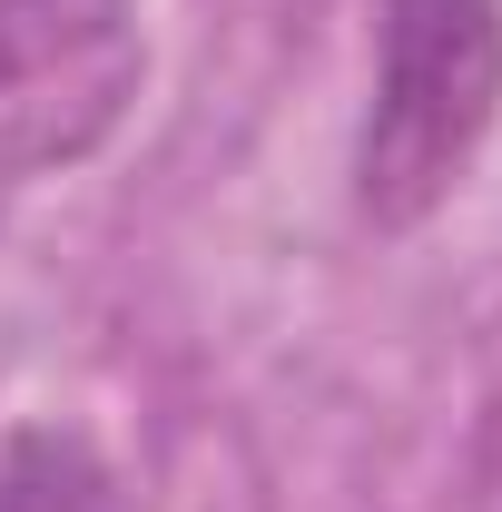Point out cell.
<instances>
[{"label": "cell", "mask_w": 502, "mask_h": 512, "mask_svg": "<svg viewBox=\"0 0 502 512\" xmlns=\"http://www.w3.org/2000/svg\"><path fill=\"white\" fill-rule=\"evenodd\" d=\"M502 119V0H384V69L355 138V207L424 227Z\"/></svg>", "instance_id": "6da1fadb"}, {"label": "cell", "mask_w": 502, "mask_h": 512, "mask_svg": "<svg viewBox=\"0 0 502 512\" xmlns=\"http://www.w3.org/2000/svg\"><path fill=\"white\" fill-rule=\"evenodd\" d=\"M148 79L138 0H0V227L10 207L89 168Z\"/></svg>", "instance_id": "7a4b0ae2"}, {"label": "cell", "mask_w": 502, "mask_h": 512, "mask_svg": "<svg viewBox=\"0 0 502 512\" xmlns=\"http://www.w3.org/2000/svg\"><path fill=\"white\" fill-rule=\"evenodd\" d=\"M0 512H138V493L89 434L40 424L0 453Z\"/></svg>", "instance_id": "3957f363"}]
</instances>
